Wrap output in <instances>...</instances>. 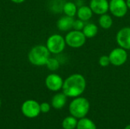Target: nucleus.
Segmentation results:
<instances>
[{"instance_id": "8", "label": "nucleus", "mask_w": 130, "mask_h": 129, "mask_svg": "<svg viewBox=\"0 0 130 129\" xmlns=\"http://www.w3.org/2000/svg\"><path fill=\"white\" fill-rule=\"evenodd\" d=\"M21 112L24 116L30 119L38 116L41 113L40 104L34 100H26L21 106Z\"/></svg>"}, {"instance_id": "13", "label": "nucleus", "mask_w": 130, "mask_h": 129, "mask_svg": "<svg viewBox=\"0 0 130 129\" xmlns=\"http://www.w3.org/2000/svg\"><path fill=\"white\" fill-rule=\"evenodd\" d=\"M67 102V96L62 93H57L55 94L51 100V105L56 109H62Z\"/></svg>"}, {"instance_id": "16", "label": "nucleus", "mask_w": 130, "mask_h": 129, "mask_svg": "<svg viewBox=\"0 0 130 129\" xmlns=\"http://www.w3.org/2000/svg\"><path fill=\"white\" fill-rule=\"evenodd\" d=\"M62 11L65 15L74 17L77 14L78 6L73 2H66L62 5Z\"/></svg>"}, {"instance_id": "26", "label": "nucleus", "mask_w": 130, "mask_h": 129, "mask_svg": "<svg viewBox=\"0 0 130 129\" xmlns=\"http://www.w3.org/2000/svg\"><path fill=\"white\" fill-rule=\"evenodd\" d=\"M124 129H130V124L129 125H127L125 127V128Z\"/></svg>"}, {"instance_id": "10", "label": "nucleus", "mask_w": 130, "mask_h": 129, "mask_svg": "<svg viewBox=\"0 0 130 129\" xmlns=\"http://www.w3.org/2000/svg\"><path fill=\"white\" fill-rule=\"evenodd\" d=\"M63 79L61 76L57 74H50L49 75L45 80L46 87L51 91L56 92L60 90L62 88Z\"/></svg>"}, {"instance_id": "20", "label": "nucleus", "mask_w": 130, "mask_h": 129, "mask_svg": "<svg viewBox=\"0 0 130 129\" xmlns=\"http://www.w3.org/2000/svg\"><path fill=\"white\" fill-rule=\"evenodd\" d=\"M47 68L50 71H56L59 68L60 63L59 61L56 58H49L46 64Z\"/></svg>"}, {"instance_id": "15", "label": "nucleus", "mask_w": 130, "mask_h": 129, "mask_svg": "<svg viewBox=\"0 0 130 129\" xmlns=\"http://www.w3.org/2000/svg\"><path fill=\"white\" fill-rule=\"evenodd\" d=\"M99 31V28L98 26L94 23H88L85 24L82 32L85 34V36H86L87 39H91L94 38V36H96V35L98 34Z\"/></svg>"}, {"instance_id": "3", "label": "nucleus", "mask_w": 130, "mask_h": 129, "mask_svg": "<svg viewBox=\"0 0 130 129\" xmlns=\"http://www.w3.org/2000/svg\"><path fill=\"white\" fill-rule=\"evenodd\" d=\"M50 52L46 46L37 45L34 46L28 53L29 62L37 66L46 65Z\"/></svg>"}, {"instance_id": "22", "label": "nucleus", "mask_w": 130, "mask_h": 129, "mask_svg": "<svg viewBox=\"0 0 130 129\" xmlns=\"http://www.w3.org/2000/svg\"><path fill=\"white\" fill-rule=\"evenodd\" d=\"M85 25V22L78 18V19H75L74 21L72 29L75 30H82V31Z\"/></svg>"}, {"instance_id": "11", "label": "nucleus", "mask_w": 130, "mask_h": 129, "mask_svg": "<svg viewBox=\"0 0 130 129\" xmlns=\"http://www.w3.org/2000/svg\"><path fill=\"white\" fill-rule=\"evenodd\" d=\"M89 7L93 13L98 15H101L107 13L109 11V1L108 0H91Z\"/></svg>"}, {"instance_id": "2", "label": "nucleus", "mask_w": 130, "mask_h": 129, "mask_svg": "<svg viewBox=\"0 0 130 129\" xmlns=\"http://www.w3.org/2000/svg\"><path fill=\"white\" fill-rule=\"evenodd\" d=\"M71 116L79 119L85 117L90 110V103L88 100L83 97H75L70 103L69 107Z\"/></svg>"}, {"instance_id": "5", "label": "nucleus", "mask_w": 130, "mask_h": 129, "mask_svg": "<svg viewBox=\"0 0 130 129\" xmlns=\"http://www.w3.org/2000/svg\"><path fill=\"white\" fill-rule=\"evenodd\" d=\"M66 43L65 37L60 34H53L48 37L46 40V46L49 49L50 53L53 54H59L65 49Z\"/></svg>"}, {"instance_id": "19", "label": "nucleus", "mask_w": 130, "mask_h": 129, "mask_svg": "<svg viewBox=\"0 0 130 129\" xmlns=\"http://www.w3.org/2000/svg\"><path fill=\"white\" fill-rule=\"evenodd\" d=\"M78 119H76L75 117L70 116H67L66 117L62 122V126L63 129H75L77 127V124H78Z\"/></svg>"}, {"instance_id": "6", "label": "nucleus", "mask_w": 130, "mask_h": 129, "mask_svg": "<svg viewBox=\"0 0 130 129\" xmlns=\"http://www.w3.org/2000/svg\"><path fill=\"white\" fill-rule=\"evenodd\" d=\"M108 56L110 58V64L117 67L122 66L126 62L128 59L127 50L120 46L112 49Z\"/></svg>"}, {"instance_id": "12", "label": "nucleus", "mask_w": 130, "mask_h": 129, "mask_svg": "<svg viewBox=\"0 0 130 129\" xmlns=\"http://www.w3.org/2000/svg\"><path fill=\"white\" fill-rule=\"evenodd\" d=\"M74 21L75 19L72 17L67 15L62 16L57 21L56 27L61 31H69L72 29Z\"/></svg>"}, {"instance_id": "4", "label": "nucleus", "mask_w": 130, "mask_h": 129, "mask_svg": "<svg viewBox=\"0 0 130 129\" xmlns=\"http://www.w3.org/2000/svg\"><path fill=\"white\" fill-rule=\"evenodd\" d=\"M86 40L87 38L82 30H69L65 36L66 45L74 49L83 46L86 43Z\"/></svg>"}, {"instance_id": "24", "label": "nucleus", "mask_w": 130, "mask_h": 129, "mask_svg": "<svg viewBox=\"0 0 130 129\" xmlns=\"http://www.w3.org/2000/svg\"><path fill=\"white\" fill-rule=\"evenodd\" d=\"M11 2H14V3H17V4H20V3H22L24 2L25 0H11Z\"/></svg>"}, {"instance_id": "25", "label": "nucleus", "mask_w": 130, "mask_h": 129, "mask_svg": "<svg viewBox=\"0 0 130 129\" xmlns=\"http://www.w3.org/2000/svg\"><path fill=\"white\" fill-rule=\"evenodd\" d=\"M126 4H127L128 8L130 9V0H126Z\"/></svg>"}, {"instance_id": "1", "label": "nucleus", "mask_w": 130, "mask_h": 129, "mask_svg": "<svg viewBox=\"0 0 130 129\" xmlns=\"http://www.w3.org/2000/svg\"><path fill=\"white\" fill-rule=\"evenodd\" d=\"M86 85L85 78L79 73H75L64 80L62 90L67 97L75 98L80 97L85 92Z\"/></svg>"}, {"instance_id": "23", "label": "nucleus", "mask_w": 130, "mask_h": 129, "mask_svg": "<svg viewBox=\"0 0 130 129\" xmlns=\"http://www.w3.org/2000/svg\"><path fill=\"white\" fill-rule=\"evenodd\" d=\"M40 112L41 113H46L50 112V105L46 102L42 103L41 104H40Z\"/></svg>"}, {"instance_id": "21", "label": "nucleus", "mask_w": 130, "mask_h": 129, "mask_svg": "<svg viewBox=\"0 0 130 129\" xmlns=\"http://www.w3.org/2000/svg\"><path fill=\"white\" fill-rule=\"evenodd\" d=\"M98 63H99V65H100L101 67H103V68L107 67L109 65H110V61L109 56H106V55L101 56L99 58Z\"/></svg>"}, {"instance_id": "9", "label": "nucleus", "mask_w": 130, "mask_h": 129, "mask_svg": "<svg viewBox=\"0 0 130 129\" xmlns=\"http://www.w3.org/2000/svg\"><path fill=\"white\" fill-rule=\"evenodd\" d=\"M116 41L120 47L130 50V27H124L117 33Z\"/></svg>"}, {"instance_id": "17", "label": "nucleus", "mask_w": 130, "mask_h": 129, "mask_svg": "<svg viewBox=\"0 0 130 129\" xmlns=\"http://www.w3.org/2000/svg\"><path fill=\"white\" fill-rule=\"evenodd\" d=\"M98 24L100 27L104 30H108L110 29L113 24V21L112 17L108 14H104L100 15L99 19H98Z\"/></svg>"}, {"instance_id": "18", "label": "nucleus", "mask_w": 130, "mask_h": 129, "mask_svg": "<svg viewBox=\"0 0 130 129\" xmlns=\"http://www.w3.org/2000/svg\"><path fill=\"white\" fill-rule=\"evenodd\" d=\"M76 129H97V126L91 119L84 117L78 121Z\"/></svg>"}, {"instance_id": "27", "label": "nucleus", "mask_w": 130, "mask_h": 129, "mask_svg": "<svg viewBox=\"0 0 130 129\" xmlns=\"http://www.w3.org/2000/svg\"><path fill=\"white\" fill-rule=\"evenodd\" d=\"M0 106H1V100H0Z\"/></svg>"}, {"instance_id": "14", "label": "nucleus", "mask_w": 130, "mask_h": 129, "mask_svg": "<svg viewBox=\"0 0 130 129\" xmlns=\"http://www.w3.org/2000/svg\"><path fill=\"white\" fill-rule=\"evenodd\" d=\"M94 13L92 11V10L91 9V8L89 7V5H80L78 8V11H77V17L78 19L87 22L90 19H91L92 16H93Z\"/></svg>"}, {"instance_id": "7", "label": "nucleus", "mask_w": 130, "mask_h": 129, "mask_svg": "<svg viewBox=\"0 0 130 129\" xmlns=\"http://www.w3.org/2000/svg\"><path fill=\"white\" fill-rule=\"evenodd\" d=\"M128 6L126 0H110L109 11L113 16L121 18L123 17L128 12Z\"/></svg>"}]
</instances>
